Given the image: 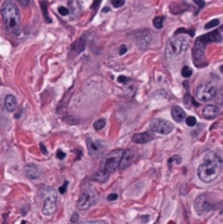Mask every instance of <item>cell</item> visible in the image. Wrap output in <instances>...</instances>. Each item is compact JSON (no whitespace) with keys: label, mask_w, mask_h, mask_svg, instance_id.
Wrapping results in <instances>:
<instances>
[{"label":"cell","mask_w":223,"mask_h":224,"mask_svg":"<svg viewBox=\"0 0 223 224\" xmlns=\"http://www.w3.org/2000/svg\"><path fill=\"white\" fill-rule=\"evenodd\" d=\"M186 124H187V126H189V127H194V126L197 124V120H196V118L194 117V116H190V117L186 118Z\"/></svg>","instance_id":"d4e9b609"},{"label":"cell","mask_w":223,"mask_h":224,"mask_svg":"<svg viewBox=\"0 0 223 224\" xmlns=\"http://www.w3.org/2000/svg\"><path fill=\"white\" fill-rule=\"evenodd\" d=\"M125 153V150L122 149H117L112 151L105 158V163H104L103 167L101 171L96 172V174L94 175V179H96L99 183H104L106 179L108 178L110 173H114L118 167H119L120 161Z\"/></svg>","instance_id":"3957f363"},{"label":"cell","mask_w":223,"mask_h":224,"mask_svg":"<svg viewBox=\"0 0 223 224\" xmlns=\"http://www.w3.org/2000/svg\"><path fill=\"white\" fill-rule=\"evenodd\" d=\"M105 119H99V120H96L95 123L93 124V127H94V129H96V130H101L102 128L105 126Z\"/></svg>","instance_id":"cb8c5ba5"},{"label":"cell","mask_w":223,"mask_h":224,"mask_svg":"<svg viewBox=\"0 0 223 224\" xmlns=\"http://www.w3.org/2000/svg\"><path fill=\"white\" fill-rule=\"evenodd\" d=\"M219 24H220V21H219L218 19H213L204 25V28H206V30H210V28H212V27H217Z\"/></svg>","instance_id":"7402d4cb"},{"label":"cell","mask_w":223,"mask_h":224,"mask_svg":"<svg viewBox=\"0 0 223 224\" xmlns=\"http://www.w3.org/2000/svg\"><path fill=\"white\" fill-rule=\"evenodd\" d=\"M96 202V195L92 189H84L81 191L80 197L78 199V209L79 210H88Z\"/></svg>","instance_id":"ba28073f"},{"label":"cell","mask_w":223,"mask_h":224,"mask_svg":"<svg viewBox=\"0 0 223 224\" xmlns=\"http://www.w3.org/2000/svg\"><path fill=\"white\" fill-rule=\"evenodd\" d=\"M132 160H134V152L131 150H125V153L122 158V161H120V164H119V170L120 171H124L126 170L128 166L130 165L132 163Z\"/></svg>","instance_id":"7c38bea8"},{"label":"cell","mask_w":223,"mask_h":224,"mask_svg":"<svg viewBox=\"0 0 223 224\" xmlns=\"http://www.w3.org/2000/svg\"><path fill=\"white\" fill-rule=\"evenodd\" d=\"M188 47H189V40L183 35H176L167 42L165 56L167 59H172L187 50Z\"/></svg>","instance_id":"5b68a950"},{"label":"cell","mask_w":223,"mask_h":224,"mask_svg":"<svg viewBox=\"0 0 223 224\" xmlns=\"http://www.w3.org/2000/svg\"><path fill=\"white\" fill-rule=\"evenodd\" d=\"M79 224H109L108 222L103 221V220H97V221H87V222H82V223Z\"/></svg>","instance_id":"83f0119b"},{"label":"cell","mask_w":223,"mask_h":224,"mask_svg":"<svg viewBox=\"0 0 223 224\" xmlns=\"http://www.w3.org/2000/svg\"><path fill=\"white\" fill-rule=\"evenodd\" d=\"M214 208V205H212L211 203L208 201L206 195H201L195 200V210L198 214H204V213L208 212V211L212 210Z\"/></svg>","instance_id":"30bf717a"},{"label":"cell","mask_w":223,"mask_h":224,"mask_svg":"<svg viewBox=\"0 0 223 224\" xmlns=\"http://www.w3.org/2000/svg\"><path fill=\"white\" fill-rule=\"evenodd\" d=\"M118 53H119L120 56H122V55H125L127 53V47L125 46V45H122V46L119 47V52Z\"/></svg>","instance_id":"d590c367"},{"label":"cell","mask_w":223,"mask_h":224,"mask_svg":"<svg viewBox=\"0 0 223 224\" xmlns=\"http://www.w3.org/2000/svg\"><path fill=\"white\" fill-rule=\"evenodd\" d=\"M222 40V36H221L219 31L210 32L208 34L201 35L200 37L197 38L195 42V46L193 48V57H194V62L197 65L198 60H204V49L206 46L210 43H218Z\"/></svg>","instance_id":"277c9868"},{"label":"cell","mask_w":223,"mask_h":224,"mask_svg":"<svg viewBox=\"0 0 223 224\" xmlns=\"http://www.w3.org/2000/svg\"><path fill=\"white\" fill-rule=\"evenodd\" d=\"M25 174L30 179H36L41 176V172L38 167L34 164H26L25 165Z\"/></svg>","instance_id":"2e32d148"},{"label":"cell","mask_w":223,"mask_h":224,"mask_svg":"<svg viewBox=\"0 0 223 224\" xmlns=\"http://www.w3.org/2000/svg\"><path fill=\"white\" fill-rule=\"evenodd\" d=\"M117 81L119 83H125L126 81H128V78H127V77H125V76H120L119 78L117 79Z\"/></svg>","instance_id":"f35d334b"},{"label":"cell","mask_w":223,"mask_h":224,"mask_svg":"<svg viewBox=\"0 0 223 224\" xmlns=\"http://www.w3.org/2000/svg\"><path fill=\"white\" fill-rule=\"evenodd\" d=\"M153 139V136L150 132H140V133H135L132 136L131 140L134 143L137 144H144L150 142Z\"/></svg>","instance_id":"8fae6325"},{"label":"cell","mask_w":223,"mask_h":224,"mask_svg":"<svg viewBox=\"0 0 223 224\" xmlns=\"http://www.w3.org/2000/svg\"><path fill=\"white\" fill-rule=\"evenodd\" d=\"M57 158H58L59 160H63V158H66V153L63 151H61V150H58V151H57Z\"/></svg>","instance_id":"d6a6232c"},{"label":"cell","mask_w":223,"mask_h":224,"mask_svg":"<svg viewBox=\"0 0 223 224\" xmlns=\"http://www.w3.org/2000/svg\"><path fill=\"white\" fill-rule=\"evenodd\" d=\"M58 12L61 14V15H63V17H65V15H68V13L70 11H69V9H68V8H66V7H59L58 8Z\"/></svg>","instance_id":"f1b7e54d"},{"label":"cell","mask_w":223,"mask_h":224,"mask_svg":"<svg viewBox=\"0 0 223 224\" xmlns=\"http://www.w3.org/2000/svg\"><path fill=\"white\" fill-rule=\"evenodd\" d=\"M101 1H102V0H94V1H93V5H92V10H94V12L96 11L97 8L100 7V5H101Z\"/></svg>","instance_id":"4dcf8cb0"},{"label":"cell","mask_w":223,"mask_h":224,"mask_svg":"<svg viewBox=\"0 0 223 224\" xmlns=\"http://www.w3.org/2000/svg\"><path fill=\"white\" fill-rule=\"evenodd\" d=\"M40 146H41V151L43 152V154H47V150H46V148H45L44 144L41 143V144H40Z\"/></svg>","instance_id":"ab89813d"},{"label":"cell","mask_w":223,"mask_h":224,"mask_svg":"<svg viewBox=\"0 0 223 224\" xmlns=\"http://www.w3.org/2000/svg\"><path fill=\"white\" fill-rule=\"evenodd\" d=\"M220 70H221V72L223 73V66H221V68H220Z\"/></svg>","instance_id":"60d3db41"},{"label":"cell","mask_w":223,"mask_h":224,"mask_svg":"<svg viewBox=\"0 0 223 224\" xmlns=\"http://www.w3.org/2000/svg\"><path fill=\"white\" fill-rule=\"evenodd\" d=\"M41 8H42L43 15H44L45 21H46L47 23H50V22H52V20H50V18L48 17V12H47V2H46V1H42V2H41Z\"/></svg>","instance_id":"ffe728a7"},{"label":"cell","mask_w":223,"mask_h":224,"mask_svg":"<svg viewBox=\"0 0 223 224\" xmlns=\"http://www.w3.org/2000/svg\"><path fill=\"white\" fill-rule=\"evenodd\" d=\"M150 128L152 131L157 132L160 134H169L173 131L174 126L169 121L161 118H155L150 123Z\"/></svg>","instance_id":"9c48e42d"},{"label":"cell","mask_w":223,"mask_h":224,"mask_svg":"<svg viewBox=\"0 0 223 224\" xmlns=\"http://www.w3.org/2000/svg\"><path fill=\"white\" fill-rule=\"evenodd\" d=\"M223 161L216 152H208L204 155V162L198 166L197 175L204 183L214 182L222 171Z\"/></svg>","instance_id":"6da1fadb"},{"label":"cell","mask_w":223,"mask_h":224,"mask_svg":"<svg viewBox=\"0 0 223 224\" xmlns=\"http://www.w3.org/2000/svg\"><path fill=\"white\" fill-rule=\"evenodd\" d=\"M191 74H193V70H191L189 67L188 66L183 67V69H182V76H183L184 78H189Z\"/></svg>","instance_id":"603a6c76"},{"label":"cell","mask_w":223,"mask_h":224,"mask_svg":"<svg viewBox=\"0 0 223 224\" xmlns=\"http://www.w3.org/2000/svg\"><path fill=\"white\" fill-rule=\"evenodd\" d=\"M110 2L115 8H120L125 5V0H110Z\"/></svg>","instance_id":"484cf974"},{"label":"cell","mask_w":223,"mask_h":224,"mask_svg":"<svg viewBox=\"0 0 223 224\" xmlns=\"http://www.w3.org/2000/svg\"><path fill=\"white\" fill-rule=\"evenodd\" d=\"M219 114V108L216 105H208L202 111V116L206 119H214Z\"/></svg>","instance_id":"5bb4252c"},{"label":"cell","mask_w":223,"mask_h":224,"mask_svg":"<svg viewBox=\"0 0 223 224\" xmlns=\"http://www.w3.org/2000/svg\"><path fill=\"white\" fill-rule=\"evenodd\" d=\"M85 46H87V38H85V35H83L79 38L78 42H75V44H73L72 48H73V50H75L77 54H80L81 52H83Z\"/></svg>","instance_id":"ac0fdd59"},{"label":"cell","mask_w":223,"mask_h":224,"mask_svg":"<svg viewBox=\"0 0 223 224\" xmlns=\"http://www.w3.org/2000/svg\"><path fill=\"white\" fill-rule=\"evenodd\" d=\"M163 22H164V17H155L153 19V26L160 30L163 27Z\"/></svg>","instance_id":"44dd1931"},{"label":"cell","mask_w":223,"mask_h":224,"mask_svg":"<svg viewBox=\"0 0 223 224\" xmlns=\"http://www.w3.org/2000/svg\"><path fill=\"white\" fill-rule=\"evenodd\" d=\"M117 198H118L117 193H109V195L107 196V200L108 201H114V200H116Z\"/></svg>","instance_id":"1f68e13d"},{"label":"cell","mask_w":223,"mask_h":224,"mask_svg":"<svg viewBox=\"0 0 223 224\" xmlns=\"http://www.w3.org/2000/svg\"><path fill=\"white\" fill-rule=\"evenodd\" d=\"M20 2V5L23 6V7H28L30 5V0H18Z\"/></svg>","instance_id":"8d00e7d4"},{"label":"cell","mask_w":223,"mask_h":224,"mask_svg":"<svg viewBox=\"0 0 223 224\" xmlns=\"http://www.w3.org/2000/svg\"><path fill=\"white\" fill-rule=\"evenodd\" d=\"M216 95H217V89L212 83H204V84H200L195 90L196 99L198 102H201V103L212 101L216 97Z\"/></svg>","instance_id":"52a82bcc"},{"label":"cell","mask_w":223,"mask_h":224,"mask_svg":"<svg viewBox=\"0 0 223 224\" xmlns=\"http://www.w3.org/2000/svg\"><path fill=\"white\" fill-rule=\"evenodd\" d=\"M43 196V209L42 212L45 215H52L57 210V190L53 187H45L42 191Z\"/></svg>","instance_id":"8992f818"},{"label":"cell","mask_w":223,"mask_h":224,"mask_svg":"<svg viewBox=\"0 0 223 224\" xmlns=\"http://www.w3.org/2000/svg\"><path fill=\"white\" fill-rule=\"evenodd\" d=\"M194 2H195L196 5L198 6V8H199V9H201V8L204 7V5H206V2H204V0H194Z\"/></svg>","instance_id":"836d02e7"},{"label":"cell","mask_w":223,"mask_h":224,"mask_svg":"<svg viewBox=\"0 0 223 224\" xmlns=\"http://www.w3.org/2000/svg\"><path fill=\"white\" fill-rule=\"evenodd\" d=\"M187 33L189 34L190 36H194V31L191 30V31H188V30H185V28H178V30H176V32H175V35H178V34L181 33Z\"/></svg>","instance_id":"4316f807"},{"label":"cell","mask_w":223,"mask_h":224,"mask_svg":"<svg viewBox=\"0 0 223 224\" xmlns=\"http://www.w3.org/2000/svg\"><path fill=\"white\" fill-rule=\"evenodd\" d=\"M1 15L6 26L13 35L20 34V11L15 3L7 0L1 8Z\"/></svg>","instance_id":"7a4b0ae2"},{"label":"cell","mask_w":223,"mask_h":224,"mask_svg":"<svg viewBox=\"0 0 223 224\" xmlns=\"http://www.w3.org/2000/svg\"><path fill=\"white\" fill-rule=\"evenodd\" d=\"M172 117L175 121L181 123V121L186 119V113L182 107L179 106H173L172 107Z\"/></svg>","instance_id":"9a60e30c"},{"label":"cell","mask_w":223,"mask_h":224,"mask_svg":"<svg viewBox=\"0 0 223 224\" xmlns=\"http://www.w3.org/2000/svg\"><path fill=\"white\" fill-rule=\"evenodd\" d=\"M18 103H17V99H15V96L14 95H7L6 96V99H5V108L7 109L8 112H13L14 109H15V107H17Z\"/></svg>","instance_id":"e0dca14e"},{"label":"cell","mask_w":223,"mask_h":224,"mask_svg":"<svg viewBox=\"0 0 223 224\" xmlns=\"http://www.w3.org/2000/svg\"><path fill=\"white\" fill-rule=\"evenodd\" d=\"M67 186H68V182H67V180H65V184H63L61 187H59V192H60V193H65Z\"/></svg>","instance_id":"e575fe53"},{"label":"cell","mask_w":223,"mask_h":224,"mask_svg":"<svg viewBox=\"0 0 223 224\" xmlns=\"http://www.w3.org/2000/svg\"><path fill=\"white\" fill-rule=\"evenodd\" d=\"M68 9L73 15H75V17H78V15L81 13V6L78 0H70V1H69Z\"/></svg>","instance_id":"d6986e66"},{"label":"cell","mask_w":223,"mask_h":224,"mask_svg":"<svg viewBox=\"0 0 223 224\" xmlns=\"http://www.w3.org/2000/svg\"><path fill=\"white\" fill-rule=\"evenodd\" d=\"M87 143H88V150H89V153L92 156H97L101 153L103 146H101V142H93L90 138L87 139Z\"/></svg>","instance_id":"4fadbf2b"},{"label":"cell","mask_w":223,"mask_h":224,"mask_svg":"<svg viewBox=\"0 0 223 224\" xmlns=\"http://www.w3.org/2000/svg\"><path fill=\"white\" fill-rule=\"evenodd\" d=\"M78 218H79V215H78V213L77 212H75L72 214V217H71V219H70V221L72 222V223H75V222L78 221Z\"/></svg>","instance_id":"74e56055"},{"label":"cell","mask_w":223,"mask_h":224,"mask_svg":"<svg viewBox=\"0 0 223 224\" xmlns=\"http://www.w3.org/2000/svg\"><path fill=\"white\" fill-rule=\"evenodd\" d=\"M21 224H26V223H25V221H23V222H22Z\"/></svg>","instance_id":"b9f144b4"},{"label":"cell","mask_w":223,"mask_h":224,"mask_svg":"<svg viewBox=\"0 0 223 224\" xmlns=\"http://www.w3.org/2000/svg\"><path fill=\"white\" fill-rule=\"evenodd\" d=\"M172 162H176V164H179V163L182 162V158H181V156L179 155H174L173 158H169V163H172Z\"/></svg>","instance_id":"f546056e"}]
</instances>
